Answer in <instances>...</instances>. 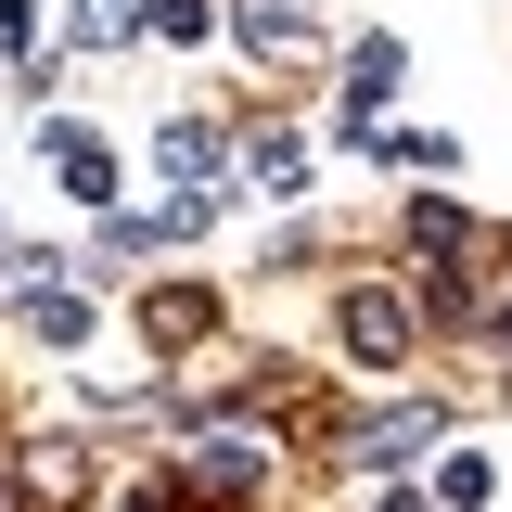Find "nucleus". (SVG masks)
Listing matches in <instances>:
<instances>
[{
    "mask_svg": "<svg viewBox=\"0 0 512 512\" xmlns=\"http://www.w3.org/2000/svg\"><path fill=\"white\" fill-rule=\"evenodd\" d=\"M205 320H218V308H205V295H141V333H154V346H192Z\"/></svg>",
    "mask_w": 512,
    "mask_h": 512,
    "instance_id": "6e6552de",
    "label": "nucleus"
},
{
    "mask_svg": "<svg viewBox=\"0 0 512 512\" xmlns=\"http://www.w3.org/2000/svg\"><path fill=\"white\" fill-rule=\"evenodd\" d=\"M39 154L64 167V192H77V205H116V154H103V128L52 116V128H39Z\"/></svg>",
    "mask_w": 512,
    "mask_h": 512,
    "instance_id": "f257e3e1",
    "label": "nucleus"
},
{
    "mask_svg": "<svg viewBox=\"0 0 512 512\" xmlns=\"http://www.w3.org/2000/svg\"><path fill=\"white\" fill-rule=\"evenodd\" d=\"M397 64H410L397 39H359V64H346V128H372V103L397 90Z\"/></svg>",
    "mask_w": 512,
    "mask_h": 512,
    "instance_id": "39448f33",
    "label": "nucleus"
},
{
    "mask_svg": "<svg viewBox=\"0 0 512 512\" xmlns=\"http://www.w3.org/2000/svg\"><path fill=\"white\" fill-rule=\"evenodd\" d=\"M154 154H167V180H192V205H205V180H218V128H192V116H180Z\"/></svg>",
    "mask_w": 512,
    "mask_h": 512,
    "instance_id": "423d86ee",
    "label": "nucleus"
},
{
    "mask_svg": "<svg viewBox=\"0 0 512 512\" xmlns=\"http://www.w3.org/2000/svg\"><path fill=\"white\" fill-rule=\"evenodd\" d=\"M26 320H39L52 346H90V295H52V282H26Z\"/></svg>",
    "mask_w": 512,
    "mask_h": 512,
    "instance_id": "0eeeda50",
    "label": "nucleus"
},
{
    "mask_svg": "<svg viewBox=\"0 0 512 512\" xmlns=\"http://www.w3.org/2000/svg\"><path fill=\"white\" fill-rule=\"evenodd\" d=\"M487 487H500V474H487L474 448H461V461H436V500H448V512H487Z\"/></svg>",
    "mask_w": 512,
    "mask_h": 512,
    "instance_id": "9d476101",
    "label": "nucleus"
},
{
    "mask_svg": "<svg viewBox=\"0 0 512 512\" xmlns=\"http://www.w3.org/2000/svg\"><path fill=\"white\" fill-rule=\"evenodd\" d=\"M231 26H244V52H308V39H320L308 0H231Z\"/></svg>",
    "mask_w": 512,
    "mask_h": 512,
    "instance_id": "f03ea898",
    "label": "nucleus"
},
{
    "mask_svg": "<svg viewBox=\"0 0 512 512\" xmlns=\"http://www.w3.org/2000/svg\"><path fill=\"white\" fill-rule=\"evenodd\" d=\"M244 180H256V192H308V154H295V141L269 128V141H256V154H244Z\"/></svg>",
    "mask_w": 512,
    "mask_h": 512,
    "instance_id": "1a4fd4ad",
    "label": "nucleus"
},
{
    "mask_svg": "<svg viewBox=\"0 0 512 512\" xmlns=\"http://www.w3.org/2000/svg\"><path fill=\"white\" fill-rule=\"evenodd\" d=\"M410 448H436V410L410 397V410H372L359 436H346V461H410Z\"/></svg>",
    "mask_w": 512,
    "mask_h": 512,
    "instance_id": "20e7f679",
    "label": "nucleus"
},
{
    "mask_svg": "<svg viewBox=\"0 0 512 512\" xmlns=\"http://www.w3.org/2000/svg\"><path fill=\"white\" fill-rule=\"evenodd\" d=\"M346 346H359V359H410V308H397V295H346Z\"/></svg>",
    "mask_w": 512,
    "mask_h": 512,
    "instance_id": "7ed1b4c3",
    "label": "nucleus"
},
{
    "mask_svg": "<svg viewBox=\"0 0 512 512\" xmlns=\"http://www.w3.org/2000/svg\"><path fill=\"white\" fill-rule=\"evenodd\" d=\"M141 26V0H77V39H128Z\"/></svg>",
    "mask_w": 512,
    "mask_h": 512,
    "instance_id": "9b49d317",
    "label": "nucleus"
}]
</instances>
